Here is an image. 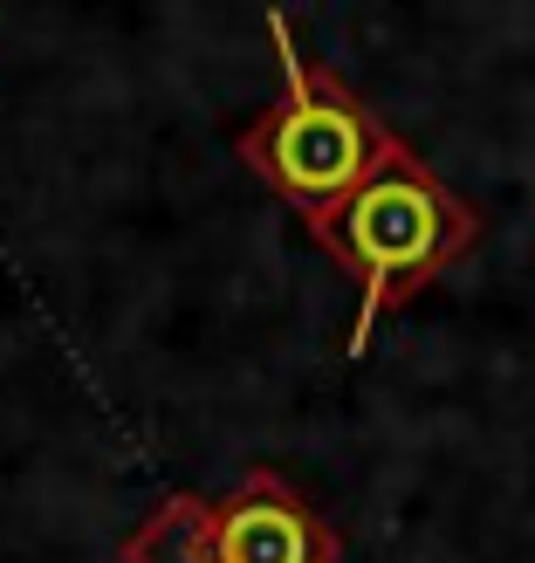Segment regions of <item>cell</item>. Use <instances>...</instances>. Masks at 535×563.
<instances>
[{
	"mask_svg": "<svg viewBox=\"0 0 535 563\" xmlns=\"http://www.w3.org/2000/svg\"><path fill=\"white\" fill-rule=\"evenodd\" d=\"M336 234H344L350 247V262L384 282V275H412V268H426L439 262L446 247L460 241V213L454 200L433 186V179H419V173H384V179H364L350 192V207L344 220H336Z\"/></svg>",
	"mask_w": 535,
	"mask_h": 563,
	"instance_id": "1",
	"label": "cell"
},
{
	"mask_svg": "<svg viewBox=\"0 0 535 563\" xmlns=\"http://www.w3.org/2000/svg\"><path fill=\"white\" fill-rule=\"evenodd\" d=\"M261 158H268V173L289 186L296 200L330 207V200H344V192H357L364 179H371L378 131L364 124L344 97L296 90L289 103H281V118L268 124V137H261Z\"/></svg>",
	"mask_w": 535,
	"mask_h": 563,
	"instance_id": "2",
	"label": "cell"
},
{
	"mask_svg": "<svg viewBox=\"0 0 535 563\" xmlns=\"http://www.w3.org/2000/svg\"><path fill=\"white\" fill-rule=\"evenodd\" d=\"M220 563H323V543L296 501L255 488L220 522Z\"/></svg>",
	"mask_w": 535,
	"mask_h": 563,
	"instance_id": "3",
	"label": "cell"
}]
</instances>
